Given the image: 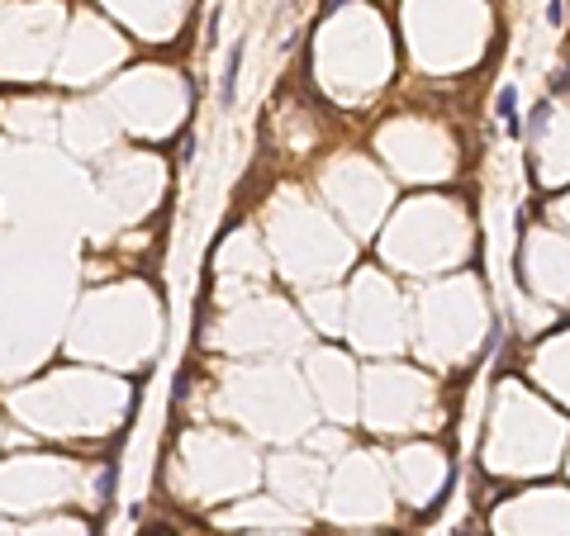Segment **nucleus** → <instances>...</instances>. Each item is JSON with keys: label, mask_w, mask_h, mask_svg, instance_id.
<instances>
[{"label": "nucleus", "mask_w": 570, "mask_h": 536, "mask_svg": "<svg viewBox=\"0 0 570 536\" xmlns=\"http://www.w3.org/2000/svg\"><path fill=\"white\" fill-rule=\"evenodd\" d=\"M114 484H119V460H105V474H100V484H95V498H100V503H110V498H114Z\"/></svg>", "instance_id": "nucleus-1"}, {"label": "nucleus", "mask_w": 570, "mask_h": 536, "mask_svg": "<svg viewBox=\"0 0 570 536\" xmlns=\"http://www.w3.org/2000/svg\"><path fill=\"white\" fill-rule=\"evenodd\" d=\"M238 62H242V47H233V52H228V72H223V100H233V91H238Z\"/></svg>", "instance_id": "nucleus-2"}]
</instances>
